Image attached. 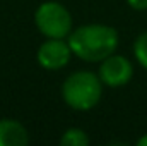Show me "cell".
<instances>
[{"instance_id":"7","label":"cell","mask_w":147,"mask_h":146,"mask_svg":"<svg viewBox=\"0 0 147 146\" xmlns=\"http://www.w3.org/2000/svg\"><path fill=\"white\" fill-rule=\"evenodd\" d=\"M89 136L80 127H69L60 136V146H87Z\"/></svg>"},{"instance_id":"10","label":"cell","mask_w":147,"mask_h":146,"mask_svg":"<svg viewBox=\"0 0 147 146\" xmlns=\"http://www.w3.org/2000/svg\"><path fill=\"white\" fill-rule=\"evenodd\" d=\"M137 146H147V134L140 136V138L137 139Z\"/></svg>"},{"instance_id":"4","label":"cell","mask_w":147,"mask_h":146,"mask_svg":"<svg viewBox=\"0 0 147 146\" xmlns=\"http://www.w3.org/2000/svg\"><path fill=\"white\" fill-rule=\"evenodd\" d=\"M72 50L67 38H46L36 52V60L45 71H60L70 64Z\"/></svg>"},{"instance_id":"6","label":"cell","mask_w":147,"mask_h":146,"mask_svg":"<svg viewBox=\"0 0 147 146\" xmlns=\"http://www.w3.org/2000/svg\"><path fill=\"white\" fill-rule=\"evenodd\" d=\"M29 132L26 126L16 119H0V146H26Z\"/></svg>"},{"instance_id":"5","label":"cell","mask_w":147,"mask_h":146,"mask_svg":"<svg viewBox=\"0 0 147 146\" xmlns=\"http://www.w3.org/2000/svg\"><path fill=\"white\" fill-rule=\"evenodd\" d=\"M98 76L101 83L108 88H121L128 84L134 77V64L116 52L99 62Z\"/></svg>"},{"instance_id":"3","label":"cell","mask_w":147,"mask_h":146,"mask_svg":"<svg viewBox=\"0 0 147 146\" xmlns=\"http://www.w3.org/2000/svg\"><path fill=\"white\" fill-rule=\"evenodd\" d=\"M34 26L45 38H67L72 33V14L63 3L46 0L34 10Z\"/></svg>"},{"instance_id":"2","label":"cell","mask_w":147,"mask_h":146,"mask_svg":"<svg viewBox=\"0 0 147 146\" xmlns=\"http://www.w3.org/2000/svg\"><path fill=\"white\" fill-rule=\"evenodd\" d=\"M103 83L99 76L92 71H75L60 88L63 103L75 112H89L101 102Z\"/></svg>"},{"instance_id":"8","label":"cell","mask_w":147,"mask_h":146,"mask_svg":"<svg viewBox=\"0 0 147 146\" xmlns=\"http://www.w3.org/2000/svg\"><path fill=\"white\" fill-rule=\"evenodd\" d=\"M134 57L137 64L147 71V31H142L134 41Z\"/></svg>"},{"instance_id":"1","label":"cell","mask_w":147,"mask_h":146,"mask_svg":"<svg viewBox=\"0 0 147 146\" xmlns=\"http://www.w3.org/2000/svg\"><path fill=\"white\" fill-rule=\"evenodd\" d=\"M67 41L77 59L99 64L116 52L120 36L113 26L101 23H87L72 29V33L67 36Z\"/></svg>"},{"instance_id":"9","label":"cell","mask_w":147,"mask_h":146,"mask_svg":"<svg viewBox=\"0 0 147 146\" xmlns=\"http://www.w3.org/2000/svg\"><path fill=\"white\" fill-rule=\"evenodd\" d=\"M128 3L130 9L137 10V12H142V10H147V0H125Z\"/></svg>"}]
</instances>
